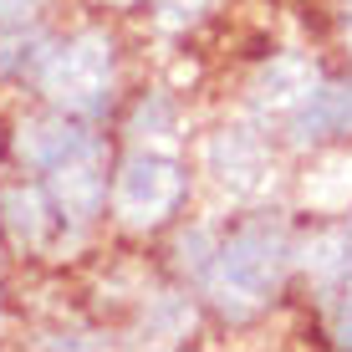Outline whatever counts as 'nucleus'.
<instances>
[{"instance_id": "obj_1", "label": "nucleus", "mask_w": 352, "mask_h": 352, "mask_svg": "<svg viewBox=\"0 0 352 352\" xmlns=\"http://www.w3.org/2000/svg\"><path fill=\"white\" fill-rule=\"evenodd\" d=\"M281 261H286L281 230H271V225H245V230L225 245V256H220V286L235 291V296H245V301H256V296H265V291L276 286Z\"/></svg>"}, {"instance_id": "obj_3", "label": "nucleus", "mask_w": 352, "mask_h": 352, "mask_svg": "<svg viewBox=\"0 0 352 352\" xmlns=\"http://www.w3.org/2000/svg\"><path fill=\"white\" fill-rule=\"evenodd\" d=\"M337 337H342V342H352V301L342 307V322H337Z\"/></svg>"}, {"instance_id": "obj_2", "label": "nucleus", "mask_w": 352, "mask_h": 352, "mask_svg": "<svg viewBox=\"0 0 352 352\" xmlns=\"http://www.w3.org/2000/svg\"><path fill=\"white\" fill-rule=\"evenodd\" d=\"M352 128V87H322L296 113V138H332Z\"/></svg>"}]
</instances>
